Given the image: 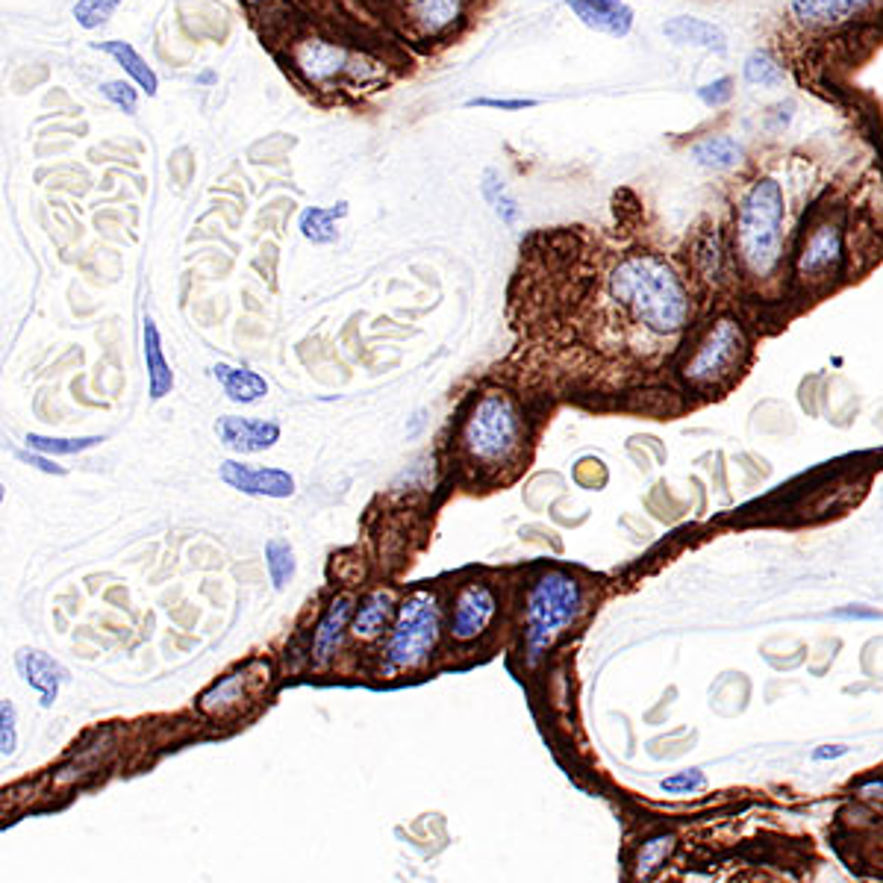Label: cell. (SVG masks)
Here are the masks:
<instances>
[{
    "label": "cell",
    "mask_w": 883,
    "mask_h": 883,
    "mask_svg": "<svg viewBox=\"0 0 883 883\" xmlns=\"http://www.w3.org/2000/svg\"><path fill=\"white\" fill-rule=\"evenodd\" d=\"M216 431L221 445L236 454H263L280 442V424L265 422V418L225 415V418H218Z\"/></svg>",
    "instance_id": "16"
},
{
    "label": "cell",
    "mask_w": 883,
    "mask_h": 883,
    "mask_svg": "<svg viewBox=\"0 0 883 883\" xmlns=\"http://www.w3.org/2000/svg\"><path fill=\"white\" fill-rule=\"evenodd\" d=\"M445 630V607L439 593L415 589L401 601L395 624L386 633L380 651V675L398 677L427 666Z\"/></svg>",
    "instance_id": "5"
},
{
    "label": "cell",
    "mask_w": 883,
    "mask_h": 883,
    "mask_svg": "<svg viewBox=\"0 0 883 883\" xmlns=\"http://www.w3.org/2000/svg\"><path fill=\"white\" fill-rule=\"evenodd\" d=\"M244 3H251V7H260V3H265V0H244Z\"/></svg>",
    "instance_id": "42"
},
{
    "label": "cell",
    "mask_w": 883,
    "mask_h": 883,
    "mask_svg": "<svg viewBox=\"0 0 883 883\" xmlns=\"http://www.w3.org/2000/svg\"><path fill=\"white\" fill-rule=\"evenodd\" d=\"M704 787H707V775L701 769L675 771V775H668V778L660 780V790L666 792V795H677V799H684V795H696V792H701Z\"/></svg>",
    "instance_id": "32"
},
{
    "label": "cell",
    "mask_w": 883,
    "mask_h": 883,
    "mask_svg": "<svg viewBox=\"0 0 883 883\" xmlns=\"http://www.w3.org/2000/svg\"><path fill=\"white\" fill-rule=\"evenodd\" d=\"M398 598L392 589H375L368 593L363 601H359L357 612H354V621H351V637L357 642H377L383 640L386 633L392 630L398 616Z\"/></svg>",
    "instance_id": "18"
},
{
    "label": "cell",
    "mask_w": 883,
    "mask_h": 883,
    "mask_svg": "<svg viewBox=\"0 0 883 883\" xmlns=\"http://www.w3.org/2000/svg\"><path fill=\"white\" fill-rule=\"evenodd\" d=\"M743 77L748 85H757V89H780L787 83V71L780 66L778 59L771 57L769 50H752L743 62Z\"/></svg>",
    "instance_id": "28"
},
{
    "label": "cell",
    "mask_w": 883,
    "mask_h": 883,
    "mask_svg": "<svg viewBox=\"0 0 883 883\" xmlns=\"http://www.w3.org/2000/svg\"><path fill=\"white\" fill-rule=\"evenodd\" d=\"M98 442H104L101 436H80V439H54V436H38V433H30L27 436V448L36 454H45V457H71V454H83L89 448H94Z\"/></svg>",
    "instance_id": "30"
},
{
    "label": "cell",
    "mask_w": 883,
    "mask_h": 883,
    "mask_svg": "<svg viewBox=\"0 0 883 883\" xmlns=\"http://www.w3.org/2000/svg\"><path fill=\"white\" fill-rule=\"evenodd\" d=\"M354 612H357V601H354V595L348 593L336 595V598L328 604V610L321 616L319 628L312 633V649H310L312 666L324 668L333 663V657L342 651V642H345V637L351 633Z\"/></svg>",
    "instance_id": "12"
},
{
    "label": "cell",
    "mask_w": 883,
    "mask_h": 883,
    "mask_svg": "<svg viewBox=\"0 0 883 883\" xmlns=\"http://www.w3.org/2000/svg\"><path fill=\"white\" fill-rule=\"evenodd\" d=\"M19 748V713L12 701H0V754L10 760Z\"/></svg>",
    "instance_id": "33"
},
{
    "label": "cell",
    "mask_w": 883,
    "mask_h": 883,
    "mask_svg": "<svg viewBox=\"0 0 883 883\" xmlns=\"http://www.w3.org/2000/svg\"><path fill=\"white\" fill-rule=\"evenodd\" d=\"M291 62L298 74L312 85L333 89V85H357L368 83L377 74L375 62L354 54L351 47L330 42V38L307 36L291 45Z\"/></svg>",
    "instance_id": "8"
},
{
    "label": "cell",
    "mask_w": 883,
    "mask_h": 883,
    "mask_svg": "<svg viewBox=\"0 0 883 883\" xmlns=\"http://www.w3.org/2000/svg\"><path fill=\"white\" fill-rule=\"evenodd\" d=\"M94 47H98V50H104V54H110V57H113L115 62L127 71V74H130V80L139 85L141 92L157 94V89H160V80H157L153 68L139 57V50H136L130 42H118V38H115V42H94Z\"/></svg>",
    "instance_id": "25"
},
{
    "label": "cell",
    "mask_w": 883,
    "mask_h": 883,
    "mask_svg": "<svg viewBox=\"0 0 883 883\" xmlns=\"http://www.w3.org/2000/svg\"><path fill=\"white\" fill-rule=\"evenodd\" d=\"M122 3L124 0H77L74 19L83 30H98L113 19V12L118 10Z\"/></svg>",
    "instance_id": "31"
},
{
    "label": "cell",
    "mask_w": 883,
    "mask_h": 883,
    "mask_svg": "<svg viewBox=\"0 0 883 883\" xmlns=\"http://www.w3.org/2000/svg\"><path fill=\"white\" fill-rule=\"evenodd\" d=\"M457 442L466 466L483 478H501L518 469L530 442L525 406L501 389L483 392L462 418Z\"/></svg>",
    "instance_id": "3"
},
{
    "label": "cell",
    "mask_w": 883,
    "mask_h": 883,
    "mask_svg": "<svg viewBox=\"0 0 883 883\" xmlns=\"http://www.w3.org/2000/svg\"><path fill=\"white\" fill-rule=\"evenodd\" d=\"M733 98V77H719L713 83H704L698 89V101L710 110H719V106L731 104Z\"/></svg>",
    "instance_id": "35"
},
{
    "label": "cell",
    "mask_w": 883,
    "mask_h": 883,
    "mask_svg": "<svg viewBox=\"0 0 883 883\" xmlns=\"http://www.w3.org/2000/svg\"><path fill=\"white\" fill-rule=\"evenodd\" d=\"M565 7L581 19L583 27L612 38L628 36L637 19L628 0H565Z\"/></svg>",
    "instance_id": "19"
},
{
    "label": "cell",
    "mask_w": 883,
    "mask_h": 883,
    "mask_svg": "<svg viewBox=\"0 0 883 883\" xmlns=\"http://www.w3.org/2000/svg\"><path fill=\"white\" fill-rule=\"evenodd\" d=\"M689 157L701 169L731 171L739 169L745 162V148L733 136H727V133H719V136H707V139L696 141L689 148Z\"/></svg>",
    "instance_id": "22"
},
{
    "label": "cell",
    "mask_w": 883,
    "mask_h": 883,
    "mask_svg": "<svg viewBox=\"0 0 883 883\" xmlns=\"http://www.w3.org/2000/svg\"><path fill=\"white\" fill-rule=\"evenodd\" d=\"M692 268L707 286H727L733 280V274L739 272L736 265V254H733L719 227H707L696 236L692 242Z\"/></svg>",
    "instance_id": "14"
},
{
    "label": "cell",
    "mask_w": 883,
    "mask_h": 883,
    "mask_svg": "<svg viewBox=\"0 0 883 883\" xmlns=\"http://www.w3.org/2000/svg\"><path fill=\"white\" fill-rule=\"evenodd\" d=\"M141 348H145V366H148V389L153 401H162L174 389V371H171L165 351H162V336L157 321L145 316L141 321Z\"/></svg>",
    "instance_id": "21"
},
{
    "label": "cell",
    "mask_w": 883,
    "mask_h": 883,
    "mask_svg": "<svg viewBox=\"0 0 883 883\" xmlns=\"http://www.w3.org/2000/svg\"><path fill=\"white\" fill-rule=\"evenodd\" d=\"M466 106L469 110H474V106H480V110H504V113H516V110H534L536 101L534 98H471V101H466Z\"/></svg>",
    "instance_id": "36"
},
{
    "label": "cell",
    "mask_w": 883,
    "mask_h": 883,
    "mask_svg": "<svg viewBox=\"0 0 883 883\" xmlns=\"http://www.w3.org/2000/svg\"><path fill=\"white\" fill-rule=\"evenodd\" d=\"M851 752L848 745H816L813 752H810V760L813 762H834V760H842L846 754Z\"/></svg>",
    "instance_id": "37"
},
{
    "label": "cell",
    "mask_w": 883,
    "mask_h": 883,
    "mask_svg": "<svg viewBox=\"0 0 883 883\" xmlns=\"http://www.w3.org/2000/svg\"><path fill=\"white\" fill-rule=\"evenodd\" d=\"M101 92H104V98L110 104H115L127 115L136 113V106H139V92H136V85L127 83V80H110V83L101 85Z\"/></svg>",
    "instance_id": "34"
},
{
    "label": "cell",
    "mask_w": 883,
    "mask_h": 883,
    "mask_svg": "<svg viewBox=\"0 0 883 883\" xmlns=\"http://www.w3.org/2000/svg\"><path fill=\"white\" fill-rule=\"evenodd\" d=\"M792 110H795V104H792V101H787V104H780L778 110H775V113H778V127H787V124H790Z\"/></svg>",
    "instance_id": "41"
},
{
    "label": "cell",
    "mask_w": 883,
    "mask_h": 883,
    "mask_svg": "<svg viewBox=\"0 0 883 883\" xmlns=\"http://www.w3.org/2000/svg\"><path fill=\"white\" fill-rule=\"evenodd\" d=\"M663 36L675 45H692V47H707L713 54H727V33L719 24L707 19H696V15H677L663 24Z\"/></svg>",
    "instance_id": "20"
},
{
    "label": "cell",
    "mask_w": 883,
    "mask_h": 883,
    "mask_svg": "<svg viewBox=\"0 0 883 883\" xmlns=\"http://www.w3.org/2000/svg\"><path fill=\"white\" fill-rule=\"evenodd\" d=\"M748 354H752V336L743 319L733 312L715 316L696 342L692 354L684 359L680 380L698 395L719 392L743 375Z\"/></svg>",
    "instance_id": "6"
},
{
    "label": "cell",
    "mask_w": 883,
    "mask_h": 883,
    "mask_svg": "<svg viewBox=\"0 0 883 883\" xmlns=\"http://www.w3.org/2000/svg\"><path fill=\"white\" fill-rule=\"evenodd\" d=\"M607 295L621 319L651 339H680L696 319L684 274L651 251H633L612 265Z\"/></svg>",
    "instance_id": "1"
},
{
    "label": "cell",
    "mask_w": 883,
    "mask_h": 883,
    "mask_svg": "<svg viewBox=\"0 0 883 883\" xmlns=\"http://www.w3.org/2000/svg\"><path fill=\"white\" fill-rule=\"evenodd\" d=\"M586 612V589L581 577L563 569H548L530 583L525 595V657L530 666L554 649Z\"/></svg>",
    "instance_id": "4"
},
{
    "label": "cell",
    "mask_w": 883,
    "mask_h": 883,
    "mask_svg": "<svg viewBox=\"0 0 883 883\" xmlns=\"http://www.w3.org/2000/svg\"><path fill=\"white\" fill-rule=\"evenodd\" d=\"M857 795L863 801H878L883 804V778H869L857 787Z\"/></svg>",
    "instance_id": "39"
},
{
    "label": "cell",
    "mask_w": 883,
    "mask_h": 883,
    "mask_svg": "<svg viewBox=\"0 0 883 883\" xmlns=\"http://www.w3.org/2000/svg\"><path fill=\"white\" fill-rule=\"evenodd\" d=\"M345 213H348V204H339V209H303L301 218H298V230H301L303 239H310L316 244L336 242V218H342Z\"/></svg>",
    "instance_id": "27"
},
{
    "label": "cell",
    "mask_w": 883,
    "mask_h": 883,
    "mask_svg": "<svg viewBox=\"0 0 883 883\" xmlns=\"http://www.w3.org/2000/svg\"><path fill=\"white\" fill-rule=\"evenodd\" d=\"M834 616L837 619H881L878 610H860V607H855V610H837Z\"/></svg>",
    "instance_id": "40"
},
{
    "label": "cell",
    "mask_w": 883,
    "mask_h": 883,
    "mask_svg": "<svg viewBox=\"0 0 883 883\" xmlns=\"http://www.w3.org/2000/svg\"><path fill=\"white\" fill-rule=\"evenodd\" d=\"M15 668L19 675L24 677V684L33 689L38 696V704L54 707V701L59 698V686L68 680V672L59 666L57 660L45 654V651L36 649H21L15 654Z\"/></svg>",
    "instance_id": "17"
},
{
    "label": "cell",
    "mask_w": 883,
    "mask_h": 883,
    "mask_svg": "<svg viewBox=\"0 0 883 883\" xmlns=\"http://www.w3.org/2000/svg\"><path fill=\"white\" fill-rule=\"evenodd\" d=\"M213 377H216L225 395L233 401V404H256L268 395V383H265L263 375H256L251 368H236L227 366V363H216L213 366Z\"/></svg>",
    "instance_id": "23"
},
{
    "label": "cell",
    "mask_w": 883,
    "mask_h": 883,
    "mask_svg": "<svg viewBox=\"0 0 883 883\" xmlns=\"http://www.w3.org/2000/svg\"><path fill=\"white\" fill-rule=\"evenodd\" d=\"M401 27L418 42L448 36L462 21L466 0H389Z\"/></svg>",
    "instance_id": "10"
},
{
    "label": "cell",
    "mask_w": 883,
    "mask_h": 883,
    "mask_svg": "<svg viewBox=\"0 0 883 883\" xmlns=\"http://www.w3.org/2000/svg\"><path fill=\"white\" fill-rule=\"evenodd\" d=\"M501 601L495 586L489 581H469L462 583L457 595H454V607H451V619H448V633H451L454 642L460 645H469V642H478L489 628L492 621L498 619Z\"/></svg>",
    "instance_id": "9"
},
{
    "label": "cell",
    "mask_w": 883,
    "mask_h": 883,
    "mask_svg": "<svg viewBox=\"0 0 883 883\" xmlns=\"http://www.w3.org/2000/svg\"><path fill=\"white\" fill-rule=\"evenodd\" d=\"M260 666L263 663H248V666L236 668V672L221 677L218 684L209 686L207 692L198 698L200 713L209 715V719H227V715L239 713L260 692V686L268 684V666L260 675H254Z\"/></svg>",
    "instance_id": "11"
},
{
    "label": "cell",
    "mask_w": 883,
    "mask_h": 883,
    "mask_svg": "<svg viewBox=\"0 0 883 883\" xmlns=\"http://www.w3.org/2000/svg\"><path fill=\"white\" fill-rule=\"evenodd\" d=\"M874 0H790V15L804 30H834L872 10Z\"/></svg>",
    "instance_id": "15"
},
{
    "label": "cell",
    "mask_w": 883,
    "mask_h": 883,
    "mask_svg": "<svg viewBox=\"0 0 883 883\" xmlns=\"http://www.w3.org/2000/svg\"><path fill=\"white\" fill-rule=\"evenodd\" d=\"M19 460L30 462V466H36V469L47 471V474H66V469H62V466H57V462L50 460V457H45V454H24V451H19Z\"/></svg>",
    "instance_id": "38"
},
{
    "label": "cell",
    "mask_w": 883,
    "mask_h": 883,
    "mask_svg": "<svg viewBox=\"0 0 883 883\" xmlns=\"http://www.w3.org/2000/svg\"><path fill=\"white\" fill-rule=\"evenodd\" d=\"M675 848L677 837L668 834V830H660V834H651L649 839H642L637 855H633V881H651L668 863V857L675 855Z\"/></svg>",
    "instance_id": "24"
},
{
    "label": "cell",
    "mask_w": 883,
    "mask_h": 883,
    "mask_svg": "<svg viewBox=\"0 0 883 883\" xmlns=\"http://www.w3.org/2000/svg\"><path fill=\"white\" fill-rule=\"evenodd\" d=\"M265 569L274 589H286V583L295 577V551L286 539H272L265 546Z\"/></svg>",
    "instance_id": "29"
},
{
    "label": "cell",
    "mask_w": 883,
    "mask_h": 883,
    "mask_svg": "<svg viewBox=\"0 0 883 883\" xmlns=\"http://www.w3.org/2000/svg\"><path fill=\"white\" fill-rule=\"evenodd\" d=\"M480 192H483V198L489 200V207L495 209V216L501 218V225L516 227L518 221H521V207H518V200L507 192V180H504V174H501L498 169L483 171Z\"/></svg>",
    "instance_id": "26"
},
{
    "label": "cell",
    "mask_w": 883,
    "mask_h": 883,
    "mask_svg": "<svg viewBox=\"0 0 883 883\" xmlns=\"http://www.w3.org/2000/svg\"><path fill=\"white\" fill-rule=\"evenodd\" d=\"M221 480L227 486L254 495V498H291L295 495V478L283 469H254L244 462L227 460L221 462Z\"/></svg>",
    "instance_id": "13"
},
{
    "label": "cell",
    "mask_w": 883,
    "mask_h": 883,
    "mask_svg": "<svg viewBox=\"0 0 883 883\" xmlns=\"http://www.w3.org/2000/svg\"><path fill=\"white\" fill-rule=\"evenodd\" d=\"M848 225L839 213H822L807 227L799 251L792 256V283L801 291L818 295L834 289L848 274Z\"/></svg>",
    "instance_id": "7"
},
{
    "label": "cell",
    "mask_w": 883,
    "mask_h": 883,
    "mask_svg": "<svg viewBox=\"0 0 883 883\" xmlns=\"http://www.w3.org/2000/svg\"><path fill=\"white\" fill-rule=\"evenodd\" d=\"M733 254L739 272L766 286L783 268L787 256V195L775 177L752 180L736 200Z\"/></svg>",
    "instance_id": "2"
}]
</instances>
